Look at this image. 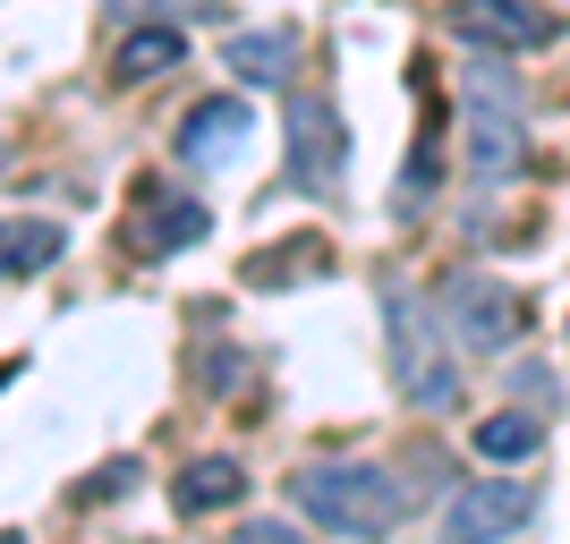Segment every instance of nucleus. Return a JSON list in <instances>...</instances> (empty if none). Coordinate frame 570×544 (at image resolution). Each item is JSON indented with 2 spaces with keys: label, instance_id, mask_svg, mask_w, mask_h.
Wrapping results in <instances>:
<instances>
[{
  "label": "nucleus",
  "instance_id": "f257e3e1",
  "mask_svg": "<svg viewBox=\"0 0 570 544\" xmlns=\"http://www.w3.org/2000/svg\"><path fill=\"white\" fill-rule=\"evenodd\" d=\"M289 511L315 527H333V536H357V544H375L401 527L409 494H401V476L375 468V459H307V468L289 476Z\"/></svg>",
  "mask_w": 570,
  "mask_h": 544
},
{
  "label": "nucleus",
  "instance_id": "6ab92c4d",
  "mask_svg": "<svg viewBox=\"0 0 570 544\" xmlns=\"http://www.w3.org/2000/svg\"><path fill=\"white\" fill-rule=\"evenodd\" d=\"M0 170H9V137H0Z\"/></svg>",
  "mask_w": 570,
  "mask_h": 544
},
{
  "label": "nucleus",
  "instance_id": "7ed1b4c3",
  "mask_svg": "<svg viewBox=\"0 0 570 544\" xmlns=\"http://www.w3.org/2000/svg\"><path fill=\"white\" fill-rule=\"evenodd\" d=\"M528 128H520V86L502 77V60H476L469 69V170L494 188L502 170H520Z\"/></svg>",
  "mask_w": 570,
  "mask_h": 544
},
{
  "label": "nucleus",
  "instance_id": "aec40b11",
  "mask_svg": "<svg viewBox=\"0 0 570 544\" xmlns=\"http://www.w3.org/2000/svg\"><path fill=\"white\" fill-rule=\"evenodd\" d=\"M0 544H18V536H0Z\"/></svg>",
  "mask_w": 570,
  "mask_h": 544
},
{
  "label": "nucleus",
  "instance_id": "6e6552de",
  "mask_svg": "<svg viewBox=\"0 0 570 544\" xmlns=\"http://www.w3.org/2000/svg\"><path fill=\"white\" fill-rule=\"evenodd\" d=\"M247 137H256L247 95H205L188 119H179V162L188 170H230L238 154H247Z\"/></svg>",
  "mask_w": 570,
  "mask_h": 544
},
{
  "label": "nucleus",
  "instance_id": "0eeeda50",
  "mask_svg": "<svg viewBox=\"0 0 570 544\" xmlns=\"http://www.w3.org/2000/svg\"><path fill=\"white\" fill-rule=\"evenodd\" d=\"M520 520H528L520 476H469V485L443 502V544H502Z\"/></svg>",
  "mask_w": 570,
  "mask_h": 544
},
{
  "label": "nucleus",
  "instance_id": "2eb2a0df",
  "mask_svg": "<svg viewBox=\"0 0 570 544\" xmlns=\"http://www.w3.org/2000/svg\"><path fill=\"white\" fill-rule=\"evenodd\" d=\"M537 443H546V417H528V408H511V417H485V426H476V451H485L494 468H520Z\"/></svg>",
  "mask_w": 570,
  "mask_h": 544
},
{
  "label": "nucleus",
  "instance_id": "4468645a",
  "mask_svg": "<svg viewBox=\"0 0 570 544\" xmlns=\"http://www.w3.org/2000/svg\"><path fill=\"white\" fill-rule=\"evenodd\" d=\"M230 69L247 77V86H282V77H289V34H282V26L230 34Z\"/></svg>",
  "mask_w": 570,
  "mask_h": 544
},
{
  "label": "nucleus",
  "instance_id": "f8f14e48",
  "mask_svg": "<svg viewBox=\"0 0 570 544\" xmlns=\"http://www.w3.org/2000/svg\"><path fill=\"white\" fill-rule=\"evenodd\" d=\"M179 60H188V34H179V26H128V34H119V77H128V86L179 69Z\"/></svg>",
  "mask_w": 570,
  "mask_h": 544
},
{
  "label": "nucleus",
  "instance_id": "1a4fd4ad",
  "mask_svg": "<svg viewBox=\"0 0 570 544\" xmlns=\"http://www.w3.org/2000/svg\"><path fill=\"white\" fill-rule=\"evenodd\" d=\"M452 34L460 43H485V51H537V43H553V18L528 9V0H460Z\"/></svg>",
  "mask_w": 570,
  "mask_h": 544
},
{
  "label": "nucleus",
  "instance_id": "dca6fc26",
  "mask_svg": "<svg viewBox=\"0 0 570 544\" xmlns=\"http://www.w3.org/2000/svg\"><path fill=\"white\" fill-rule=\"evenodd\" d=\"M119 26L145 18V26H179V18H214V0H102Z\"/></svg>",
  "mask_w": 570,
  "mask_h": 544
},
{
  "label": "nucleus",
  "instance_id": "f3484780",
  "mask_svg": "<svg viewBox=\"0 0 570 544\" xmlns=\"http://www.w3.org/2000/svg\"><path fill=\"white\" fill-rule=\"evenodd\" d=\"M137 485V459H111V468H95V485H77V502H119Z\"/></svg>",
  "mask_w": 570,
  "mask_h": 544
},
{
  "label": "nucleus",
  "instance_id": "39448f33",
  "mask_svg": "<svg viewBox=\"0 0 570 544\" xmlns=\"http://www.w3.org/2000/svg\"><path fill=\"white\" fill-rule=\"evenodd\" d=\"M350 170V137H341L333 95H289V188L333 196Z\"/></svg>",
  "mask_w": 570,
  "mask_h": 544
},
{
  "label": "nucleus",
  "instance_id": "9d476101",
  "mask_svg": "<svg viewBox=\"0 0 570 544\" xmlns=\"http://www.w3.org/2000/svg\"><path fill=\"white\" fill-rule=\"evenodd\" d=\"M60 247H69V230H60V221L0 214V281H35V273H51V264H60Z\"/></svg>",
  "mask_w": 570,
  "mask_h": 544
},
{
  "label": "nucleus",
  "instance_id": "423d86ee",
  "mask_svg": "<svg viewBox=\"0 0 570 544\" xmlns=\"http://www.w3.org/2000/svg\"><path fill=\"white\" fill-rule=\"evenodd\" d=\"M119 238H128L137 264H163V256H179V247L205 238V205L179 196V188H163V179H145L137 205H128V221H119Z\"/></svg>",
  "mask_w": 570,
  "mask_h": 544
},
{
  "label": "nucleus",
  "instance_id": "a211bd4d",
  "mask_svg": "<svg viewBox=\"0 0 570 544\" xmlns=\"http://www.w3.org/2000/svg\"><path fill=\"white\" fill-rule=\"evenodd\" d=\"M238 544H298V536H289L282 520H247V527H238Z\"/></svg>",
  "mask_w": 570,
  "mask_h": 544
},
{
  "label": "nucleus",
  "instance_id": "f03ea898",
  "mask_svg": "<svg viewBox=\"0 0 570 544\" xmlns=\"http://www.w3.org/2000/svg\"><path fill=\"white\" fill-rule=\"evenodd\" d=\"M383 324H392V340H383V366H392V383H401L409 408H460V366L443 357V315H434V298H417V289H383Z\"/></svg>",
  "mask_w": 570,
  "mask_h": 544
},
{
  "label": "nucleus",
  "instance_id": "ddd939ff",
  "mask_svg": "<svg viewBox=\"0 0 570 544\" xmlns=\"http://www.w3.org/2000/svg\"><path fill=\"white\" fill-rule=\"evenodd\" d=\"M324 264H333V247H324V238H282V247L247 256V281H256V289H289V281H315Z\"/></svg>",
  "mask_w": 570,
  "mask_h": 544
},
{
  "label": "nucleus",
  "instance_id": "9b49d317",
  "mask_svg": "<svg viewBox=\"0 0 570 544\" xmlns=\"http://www.w3.org/2000/svg\"><path fill=\"white\" fill-rule=\"evenodd\" d=\"M238 494H247V468H238L230 451H205V459H188V468L170 476V502H179L188 520H205V511H230Z\"/></svg>",
  "mask_w": 570,
  "mask_h": 544
},
{
  "label": "nucleus",
  "instance_id": "20e7f679",
  "mask_svg": "<svg viewBox=\"0 0 570 544\" xmlns=\"http://www.w3.org/2000/svg\"><path fill=\"white\" fill-rule=\"evenodd\" d=\"M434 315H443V332H452L469 357H502L520 340V298H511L494 273H452L443 298H434Z\"/></svg>",
  "mask_w": 570,
  "mask_h": 544
}]
</instances>
